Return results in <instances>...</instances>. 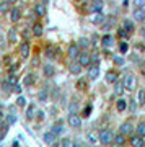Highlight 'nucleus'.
<instances>
[{
    "label": "nucleus",
    "mask_w": 145,
    "mask_h": 147,
    "mask_svg": "<svg viewBox=\"0 0 145 147\" xmlns=\"http://www.w3.org/2000/svg\"><path fill=\"white\" fill-rule=\"evenodd\" d=\"M98 141L103 144V146H109V144H113L114 141V134L111 129H103V131L99 132V137H98Z\"/></svg>",
    "instance_id": "1"
},
{
    "label": "nucleus",
    "mask_w": 145,
    "mask_h": 147,
    "mask_svg": "<svg viewBox=\"0 0 145 147\" xmlns=\"http://www.w3.org/2000/svg\"><path fill=\"white\" fill-rule=\"evenodd\" d=\"M122 84H124V88L129 90V92H134L137 88V79H135L132 74H127L124 79H122Z\"/></svg>",
    "instance_id": "2"
},
{
    "label": "nucleus",
    "mask_w": 145,
    "mask_h": 147,
    "mask_svg": "<svg viewBox=\"0 0 145 147\" xmlns=\"http://www.w3.org/2000/svg\"><path fill=\"white\" fill-rule=\"evenodd\" d=\"M80 53H82V49H80V46H78V42H70L67 47V54L68 57L72 59V61H77L78 56H80Z\"/></svg>",
    "instance_id": "3"
},
{
    "label": "nucleus",
    "mask_w": 145,
    "mask_h": 147,
    "mask_svg": "<svg viewBox=\"0 0 145 147\" xmlns=\"http://www.w3.org/2000/svg\"><path fill=\"white\" fill-rule=\"evenodd\" d=\"M67 123H68V126L72 127V129H80L82 127V118L77 115V113H70L67 118Z\"/></svg>",
    "instance_id": "4"
},
{
    "label": "nucleus",
    "mask_w": 145,
    "mask_h": 147,
    "mask_svg": "<svg viewBox=\"0 0 145 147\" xmlns=\"http://www.w3.org/2000/svg\"><path fill=\"white\" fill-rule=\"evenodd\" d=\"M119 132L124 134V136H132V132H134V124H132L130 121H124L119 126Z\"/></svg>",
    "instance_id": "5"
},
{
    "label": "nucleus",
    "mask_w": 145,
    "mask_h": 147,
    "mask_svg": "<svg viewBox=\"0 0 145 147\" xmlns=\"http://www.w3.org/2000/svg\"><path fill=\"white\" fill-rule=\"evenodd\" d=\"M20 56H21V59H28L30 57V54H31V46H30V42L28 41H23L20 44Z\"/></svg>",
    "instance_id": "6"
},
{
    "label": "nucleus",
    "mask_w": 145,
    "mask_h": 147,
    "mask_svg": "<svg viewBox=\"0 0 145 147\" xmlns=\"http://www.w3.org/2000/svg\"><path fill=\"white\" fill-rule=\"evenodd\" d=\"M103 7H104L103 0H93L88 5V11H91V13H99V11H103Z\"/></svg>",
    "instance_id": "7"
},
{
    "label": "nucleus",
    "mask_w": 145,
    "mask_h": 147,
    "mask_svg": "<svg viewBox=\"0 0 145 147\" xmlns=\"http://www.w3.org/2000/svg\"><path fill=\"white\" fill-rule=\"evenodd\" d=\"M83 70V65L78 61H72V64L68 65V72L72 74V75H80Z\"/></svg>",
    "instance_id": "8"
},
{
    "label": "nucleus",
    "mask_w": 145,
    "mask_h": 147,
    "mask_svg": "<svg viewBox=\"0 0 145 147\" xmlns=\"http://www.w3.org/2000/svg\"><path fill=\"white\" fill-rule=\"evenodd\" d=\"M129 142H130V146H132V147H144L145 137L139 136V134H134V136H130Z\"/></svg>",
    "instance_id": "9"
},
{
    "label": "nucleus",
    "mask_w": 145,
    "mask_h": 147,
    "mask_svg": "<svg viewBox=\"0 0 145 147\" xmlns=\"http://www.w3.org/2000/svg\"><path fill=\"white\" fill-rule=\"evenodd\" d=\"M77 61L82 64L83 67H90V65H91V56H90L88 53H80Z\"/></svg>",
    "instance_id": "10"
},
{
    "label": "nucleus",
    "mask_w": 145,
    "mask_h": 147,
    "mask_svg": "<svg viewBox=\"0 0 145 147\" xmlns=\"http://www.w3.org/2000/svg\"><path fill=\"white\" fill-rule=\"evenodd\" d=\"M7 42L8 44H16L18 42V33H16L15 28H10L7 31Z\"/></svg>",
    "instance_id": "11"
},
{
    "label": "nucleus",
    "mask_w": 145,
    "mask_h": 147,
    "mask_svg": "<svg viewBox=\"0 0 145 147\" xmlns=\"http://www.w3.org/2000/svg\"><path fill=\"white\" fill-rule=\"evenodd\" d=\"M8 15H10V21H11V23H16V21H20V20H21V15H23V13H21L20 8L13 7V8L8 11Z\"/></svg>",
    "instance_id": "12"
},
{
    "label": "nucleus",
    "mask_w": 145,
    "mask_h": 147,
    "mask_svg": "<svg viewBox=\"0 0 145 147\" xmlns=\"http://www.w3.org/2000/svg\"><path fill=\"white\" fill-rule=\"evenodd\" d=\"M34 116H36V106H34V103H30V105H28V108H26L25 118L28 121H31V119H34Z\"/></svg>",
    "instance_id": "13"
},
{
    "label": "nucleus",
    "mask_w": 145,
    "mask_h": 147,
    "mask_svg": "<svg viewBox=\"0 0 145 147\" xmlns=\"http://www.w3.org/2000/svg\"><path fill=\"white\" fill-rule=\"evenodd\" d=\"M56 139H57V134L54 131H47L46 134H44V136H42V141L46 142V144H49V146H51V144H54V142H56Z\"/></svg>",
    "instance_id": "14"
},
{
    "label": "nucleus",
    "mask_w": 145,
    "mask_h": 147,
    "mask_svg": "<svg viewBox=\"0 0 145 147\" xmlns=\"http://www.w3.org/2000/svg\"><path fill=\"white\" fill-rule=\"evenodd\" d=\"M132 16H134V21H139V23L145 21V8H135Z\"/></svg>",
    "instance_id": "15"
},
{
    "label": "nucleus",
    "mask_w": 145,
    "mask_h": 147,
    "mask_svg": "<svg viewBox=\"0 0 145 147\" xmlns=\"http://www.w3.org/2000/svg\"><path fill=\"white\" fill-rule=\"evenodd\" d=\"M87 77H88V80H96L99 77V69L98 65H90V70L88 74H87Z\"/></svg>",
    "instance_id": "16"
},
{
    "label": "nucleus",
    "mask_w": 145,
    "mask_h": 147,
    "mask_svg": "<svg viewBox=\"0 0 145 147\" xmlns=\"http://www.w3.org/2000/svg\"><path fill=\"white\" fill-rule=\"evenodd\" d=\"M42 74H44V77L51 79V77H54V74H56V67H54L52 64H46V65L42 67Z\"/></svg>",
    "instance_id": "17"
},
{
    "label": "nucleus",
    "mask_w": 145,
    "mask_h": 147,
    "mask_svg": "<svg viewBox=\"0 0 145 147\" xmlns=\"http://www.w3.org/2000/svg\"><path fill=\"white\" fill-rule=\"evenodd\" d=\"M91 23H93V25H103L104 21H106V15H104L103 11H99V13H95V16L93 18H91Z\"/></svg>",
    "instance_id": "18"
},
{
    "label": "nucleus",
    "mask_w": 145,
    "mask_h": 147,
    "mask_svg": "<svg viewBox=\"0 0 145 147\" xmlns=\"http://www.w3.org/2000/svg\"><path fill=\"white\" fill-rule=\"evenodd\" d=\"M34 84H36V75L34 74H26L25 77H23V85L25 87H31Z\"/></svg>",
    "instance_id": "19"
},
{
    "label": "nucleus",
    "mask_w": 145,
    "mask_h": 147,
    "mask_svg": "<svg viewBox=\"0 0 145 147\" xmlns=\"http://www.w3.org/2000/svg\"><path fill=\"white\" fill-rule=\"evenodd\" d=\"M42 33H44L42 25H41V23H34L33 28H31V34H33V36H36V38H39V36H42Z\"/></svg>",
    "instance_id": "20"
},
{
    "label": "nucleus",
    "mask_w": 145,
    "mask_h": 147,
    "mask_svg": "<svg viewBox=\"0 0 145 147\" xmlns=\"http://www.w3.org/2000/svg\"><path fill=\"white\" fill-rule=\"evenodd\" d=\"M124 84L122 82H119V80H116L114 82V95L116 96H122V93H124Z\"/></svg>",
    "instance_id": "21"
},
{
    "label": "nucleus",
    "mask_w": 145,
    "mask_h": 147,
    "mask_svg": "<svg viewBox=\"0 0 145 147\" xmlns=\"http://www.w3.org/2000/svg\"><path fill=\"white\" fill-rule=\"evenodd\" d=\"M122 28H124L126 31L129 33V34H132V33L135 31V25L132 20H124V23H122Z\"/></svg>",
    "instance_id": "22"
},
{
    "label": "nucleus",
    "mask_w": 145,
    "mask_h": 147,
    "mask_svg": "<svg viewBox=\"0 0 145 147\" xmlns=\"http://www.w3.org/2000/svg\"><path fill=\"white\" fill-rule=\"evenodd\" d=\"M34 13H36L38 16H46V13H47L46 5H44V3H36V5H34Z\"/></svg>",
    "instance_id": "23"
},
{
    "label": "nucleus",
    "mask_w": 145,
    "mask_h": 147,
    "mask_svg": "<svg viewBox=\"0 0 145 147\" xmlns=\"http://www.w3.org/2000/svg\"><path fill=\"white\" fill-rule=\"evenodd\" d=\"M113 44H114V38L111 36V34H104V36L101 38V46L109 47V46H113Z\"/></svg>",
    "instance_id": "24"
},
{
    "label": "nucleus",
    "mask_w": 145,
    "mask_h": 147,
    "mask_svg": "<svg viewBox=\"0 0 145 147\" xmlns=\"http://www.w3.org/2000/svg\"><path fill=\"white\" fill-rule=\"evenodd\" d=\"M116 80H117V72L116 70H108L106 72V82L108 84H114Z\"/></svg>",
    "instance_id": "25"
},
{
    "label": "nucleus",
    "mask_w": 145,
    "mask_h": 147,
    "mask_svg": "<svg viewBox=\"0 0 145 147\" xmlns=\"http://www.w3.org/2000/svg\"><path fill=\"white\" fill-rule=\"evenodd\" d=\"M77 42H78V46H80V49H88V47L91 46V41H90L88 38H85V36H82Z\"/></svg>",
    "instance_id": "26"
},
{
    "label": "nucleus",
    "mask_w": 145,
    "mask_h": 147,
    "mask_svg": "<svg viewBox=\"0 0 145 147\" xmlns=\"http://www.w3.org/2000/svg\"><path fill=\"white\" fill-rule=\"evenodd\" d=\"M137 103H139L140 106L145 105V90L140 88L139 92H137Z\"/></svg>",
    "instance_id": "27"
},
{
    "label": "nucleus",
    "mask_w": 145,
    "mask_h": 147,
    "mask_svg": "<svg viewBox=\"0 0 145 147\" xmlns=\"http://www.w3.org/2000/svg\"><path fill=\"white\" fill-rule=\"evenodd\" d=\"M44 53H46V57L47 59H56V47H54V46H47Z\"/></svg>",
    "instance_id": "28"
},
{
    "label": "nucleus",
    "mask_w": 145,
    "mask_h": 147,
    "mask_svg": "<svg viewBox=\"0 0 145 147\" xmlns=\"http://www.w3.org/2000/svg\"><path fill=\"white\" fill-rule=\"evenodd\" d=\"M10 10H11V7H10V3H8L7 0L0 2V13H8Z\"/></svg>",
    "instance_id": "29"
},
{
    "label": "nucleus",
    "mask_w": 145,
    "mask_h": 147,
    "mask_svg": "<svg viewBox=\"0 0 145 147\" xmlns=\"http://www.w3.org/2000/svg\"><path fill=\"white\" fill-rule=\"evenodd\" d=\"M135 132H137L139 136L145 137V121H142V123H139V124H137V127H135Z\"/></svg>",
    "instance_id": "30"
},
{
    "label": "nucleus",
    "mask_w": 145,
    "mask_h": 147,
    "mask_svg": "<svg viewBox=\"0 0 145 147\" xmlns=\"http://www.w3.org/2000/svg\"><path fill=\"white\" fill-rule=\"evenodd\" d=\"M51 129H52L54 132H56L57 136H59V134H62V132H64V124L60 123V121H59V123H56V124H54V126H52Z\"/></svg>",
    "instance_id": "31"
},
{
    "label": "nucleus",
    "mask_w": 145,
    "mask_h": 147,
    "mask_svg": "<svg viewBox=\"0 0 145 147\" xmlns=\"http://www.w3.org/2000/svg\"><path fill=\"white\" fill-rule=\"evenodd\" d=\"M116 108H117V111H124L126 108H127V101L119 98V100L116 101Z\"/></svg>",
    "instance_id": "32"
},
{
    "label": "nucleus",
    "mask_w": 145,
    "mask_h": 147,
    "mask_svg": "<svg viewBox=\"0 0 145 147\" xmlns=\"http://www.w3.org/2000/svg\"><path fill=\"white\" fill-rule=\"evenodd\" d=\"M114 144H119V146H124V142H126V137H124V134H117V136H114Z\"/></svg>",
    "instance_id": "33"
},
{
    "label": "nucleus",
    "mask_w": 145,
    "mask_h": 147,
    "mask_svg": "<svg viewBox=\"0 0 145 147\" xmlns=\"http://www.w3.org/2000/svg\"><path fill=\"white\" fill-rule=\"evenodd\" d=\"M38 96H39V101H47V96H51V93H49L47 90H41V92L38 93Z\"/></svg>",
    "instance_id": "34"
},
{
    "label": "nucleus",
    "mask_w": 145,
    "mask_h": 147,
    "mask_svg": "<svg viewBox=\"0 0 145 147\" xmlns=\"http://www.w3.org/2000/svg\"><path fill=\"white\" fill-rule=\"evenodd\" d=\"M77 106H78V100L73 98V100L70 101V105H68V111H70V113H75V111H77Z\"/></svg>",
    "instance_id": "35"
},
{
    "label": "nucleus",
    "mask_w": 145,
    "mask_h": 147,
    "mask_svg": "<svg viewBox=\"0 0 145 147\" xmlns=\"http://www.w3.org/2000/svg\"><path fill=\"white\" fill-rule=\"evenodd\" d=\"M119 51H121V54H126L127 51H129V44L126 41H121L119 42Z\"/></svg>",
    "instance_id": "36"
},
{
    "label": "nucleus",
    "mask_w": 145,
    "mask_h": 147,
    "mask_svg": "<svg viewBox=\"0 0 145 147\" xmlns=\"http://www.w3.org/2000/svg\"><path fill=\"white\" fill-rule=\"evenodd\" d=\"M16 105L21 106V108H25V106L28 105V101H26L25 96H18V98H16Z\"/></svg>",
    "instance_id": "37"
},
{
    "label": "nucleus",
    "mask_w": 145,
    "mask_h": 147,
    "mask_svg": "<svg viewBox=\"0 0 145 147\" xmlns=\"http://www.w3.org/2000/svg\"><path fill=\"white\" fill-rule=\"evenodd\" d=\"M0 47L5 49L7 47V36H3V33L0 31Z\"/></svg>",
    "instance_id": "38"
},
{
    "label": "nucleus",
    "mask_w": 145,
    "mask_h": 147,
    "mask_svg": "<svg viewBox=\"0 0 145 147\" xmlns=\"http://www.w3.org/2000/svg\"><path fill=\"white\" fill-rule=\"evenodd\" d=\"M135 8H145V0H134Z\"/></svg>",
    "instance_id": "39"
},
{
    "label": "nucleus",
    "mask_w": 145,
    "mask_h": 147,
    "mask_svg": "<svg viewBox=\"0 0 145 147\" xmlns=\"http://www.w3.org/2000/svg\"><path fill=\"white\" fill-rule=\"evenodd\" d=\"M117 34H119V38H124V39H126V38H129V36H130V34H129L127 31H126L124 28H121L119 31H117Z\"/></svg>",
    "instance_id": "40"
},
{
    "label": "nucleus",
    "mask_w": 145,
    "mask_h": 147,
    "mask_svg": "<svg viewBox=\"0 0 145 147\" xmlns=\"http://www.w3.org/2000/svg\"><path fill=\"white\" fill-rule=\"evenodd\" d=\"M91 110H93V108H91V105L85 106V108H83V113H82V115H83V116H90V115H91Z\"/></svg>",
    "instance_id": "41"
},
{
    "label": "nucleus",
    "mask_w": 145,
    "mask_h": 147,
    "mask_svg": "<svg viewBox=\"0 0 145 147\" xmlns=\"http://www.w3.org/2000/svg\"><path fill=\"white\" fill-rule=\"evenodd\" d=\"M113 61H114V64H116V65H124V64H126V61L122 57H119V56H117V57H114Z\"/></svg>",
    "instance_id": "42"
},
{
    "label": "nucleus",
    "mask_w": 145,
    "mask_h": 147,
    "mask_svg": "<svg viewBox=\"0 0 145 147\" xmlns=\"http://www.w3.org/2000/svg\"><path fill=\"white\" fill-rule=\"evenodd\" d=\"M137 105H139V103H135L134 100H129V103H127V106H129V110H130V111H135Z\"/></svg>",
    "instance_id": "43"
},
{
    "label": "nucleus",
    "mask_w": 145,
    "mask_h": 147,
    "mask_svg": "<svg viewBox=\"0 0 145 147\" xmlns=\"http://www.w3.org/2000/svg\"><path fill=\"white\" fill-rule=\"evenodd\" d=\"M15 121H16V116L13 115V116H8V118H7V124H8V126H11V124H15Z\"/></svg>",
    "instance_id": "44"
},
{
    "label": "nucleus",
    "mask_w": 145,
    "mask_h": 147,
    "mask_svg": "<svg viewBox=\"0 0 145 147\" xmlns=\"http://www.w3.org/2000/svg\"><path fill=\"white\" fill-rule=\"evenodd\" d=\"M72 144H73V142L70 141V139H64L62 144H60V147H72Z\"/></svg>",
    "instance_id": "45"
},
{
    "label": "nucleus",
    "mask_w": 145,
    "mask_h": 147,
    "mask_svg": "<svg viewBox=\"0 0 145 147\" xmlns=\"http://www.w3.org/2000/svg\"><path fill=\"white\" fill-rule=\"evenodd\" d=\"M21 34H23V38H25V39H28V38H30V30H28V28H25Z\"/></svg>",
    "instance_id": "46"
},
{
    "label": "nucleus",
    "mask_w": 145,
    "mask_h": 147,
    "mask_svg": "<svg viewBox=\"0 0 145 147\" xmlns=\"http://www.w3.org/2000/svg\"><path fill=\"white\" fill-rule=\"evenodd\" d=\"M78 88H80V90L85 88V80H80V82H78Z\"/></svg>",
    "instance_id": "47"
},
{
    "label": "nucleus",
    "mask_w": 145,
    "mask_h": 147,
    "mask_svg": "<svg viewBox=\"0 0 145 147\" xmlns=\"http://www.w3.org/2000/svg\"><path fill=\"white\" fill-rule=\"evenodd\" d=\"M140 36H142V39L145 41V26H142V30H140Z\"/></svg>",
    "instance_id": "48"
},
{
    "label": "nucleus",
    "mask_w": 145,
    "mask_h": 147,
    "mask_svg": "<svg viewBox=\"0 0 145 147\" xmlns=\"http://www.w3.org/2000/svg\"><path fill=\"white\" fill-rule=\"evenodd\" d=\"M36 118L42 119V118H44V113H42V111H38V113H36Z\"/></svg>",
    "instance_id": "49"
},
{
    "label": "nucleus",
    "mask_w": 145,
    "mask_h": 147,
    "mask_svg": "<svg viewBox=\"0 0 145 147\" xmlns=\"http://www.w3.org/2000/svg\"><path fill=\"white\" fill-rule=\"evenodd\" d=\"M137 49H139V51H144V49H145V46L142 44V42H139V44H137Z\"/></svg>",
    "instance_id": "50"
},
{
    "label": "nucleus",
    "mask_w": 145,
    "mask_h": 147,
    "mask_svg": "<svg viewBox=\"0 0 145 147\" xmlns=\"http://www.w3.org/2000/svg\"><path fill=\"white\" fill-rule=\"evenodd\" d=\"M72 147H82V144H80V142H78V141H75V142H73V144H72Z\"/></svg>",
    "instance_id": "51"
},
{
    "label": "nucleus",
    "mask_w": 145,
    "mask_h": 147,
    "mask_svg": "<svg viewBox=\"0 0 145 147\" xmlns=\"http://www.w3.org/2000/svg\"><path fill=\"white\" fill-rule=\"evenodd\" d=\"M7 2H8V3H10V5H13V3H15L16 0H7Z\"/></svg>",
    "instance_id": "52"
},
{
    "label": "nucleus",
    "mask_w": 145,
    "mask_h": 147,
    "mask_svg": "<svg viewBox=\"0 0 145 147\" xmlns=\"http://www.w3.org/2000/svg\"><path fill=\"white\" fill-rule=\"evenodd\" d=\"M51 147H60V146H59L57 142H54V144H51Z\"/></svg>",
    "instance_id": "53"
},
{
    "label": "nucleus",
    "mask_w": 145,
    "mask_h": 147,
    "mask_svg": "<svg viewBox=\"0 0 145 147\" xmlns=\"http://www.w3.org/2000/svg\"><path fill=\"white\" fill-rule=\"evenodd\" d=\"M113 147H124V146H119V144H114Z\"/></svg>",
    "instance_id": "54"
},
{
    "label": "nucleus",
    "mask_w": 145,
    "mask_h": 147,
    "mask_svg": "<svg viewBox=\"0 0 145 147\" xmlns=\"http://www.w3.org/2000/svg\"><path fill=\"white\" fill-rule=\"evenodd\" d=\"M2 119H3V115H2V113H0V123H2Z\"/></svg>",
    "instance_id": "55"
},
{
    "label": "nucleus",
    "mask_w": 145,
    "mask_h": 147,
    "mask_svg": "<svg viewBox=\"0 0 145 147\" xmlns=\"http://www.w3.org/2000/svg\"><path fill=\"white\" fill-rule=\"evenodd\" d=\"M88 147H95V146H88Z\"/></svg>",
    "instance_id": "56"
},
{
    "label": "nucleus",
    "mask_w": 145,
    "mask_h": 147,
    "mask_svg": "<svg viewBox=\"0 0 145 147\" xmlns=\"http://www.w3.org/2000/svg\"><path fill=\"white\" fill-rule=\"evenodd\" d=\"M0 147H2V146H0Z\"/></svg>",
    "instance_id": "57"
}]
</instances>
